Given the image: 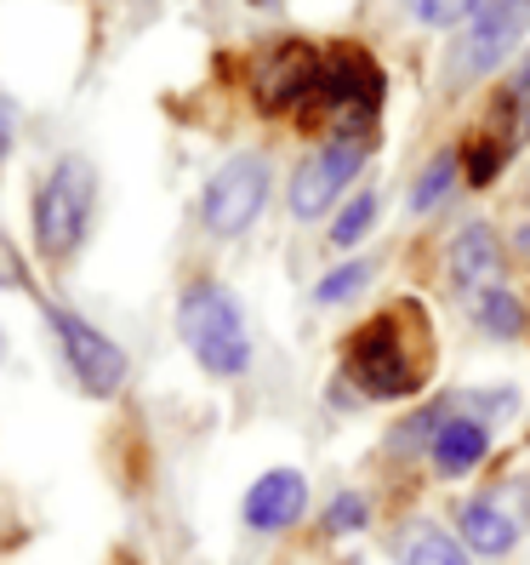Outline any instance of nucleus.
Returning <instances> with one entry per match:
<instances>
[{
  "label": "nucleus",
  "instance_id": "nucleus-9",
  "mask_svg": "<svg viewBox=\"0 0 530 565\" xmlns=\"http://www.w3.org/2000/svg\"><path fill=\"white\" fill-rule=\"evenodd\" d=\"M366 138H331L320 154H309L303 166H296V178H291V212L296 217H320L331 201L343 194V183L366 166Z\"/></svg>",
  "mask_w": 530,
  "mask_h": 565
},
{
  "label": "nucleus",
  "instance_id": "nucleus-11",
  "mask_svg": "<svg viewBox=\"0 0 530 565\" xmlns=\"http://www.w3.org/2000/svg\"><path fill=\"white\" fill-rule=\"evenodd\" d=\"M513 543H519V520L502 503H490V497L462 503V548H474L485 559H502V554H513Z\"/></svg>",
  "mask_w": 530,
  "mask_h": 565
},
{
  "label": "nucleus",
  "instance_id": "nucleus-17",
  "mask_svg": "<svg viewBox=\"0 0 530 565\" xmlns=\"http://www.w3.org/2000/svg\"><path fill=\"white\" fill-rule=\"evenodd\" d=\"M451 178H456V149L434 154V166H428V172H422V183H417V194H411V212H428V206H440L445 194H451Z\"/></svg>",
  "mask_w": 530,
  "mask_h": 565
},
{
  "label": "nucleus",
  "instance_id": "nucleus-4",
  "mask_svg": "<svg viewBox=\"0 0 530 565\" xmlns=\"http://www.w3.org/2000/svg\"><path fill=\"white\" fill-rule=\"evenodd\" d=\"M382 97H388V81L371 63V52L343 46L320 63V92L309 109H320L337 131H371V120L382 115Z\"/></svg>",
  "mask_w": 530,
  "mask_h": 565
},
{
  "label": "nucleus",
  "instance_id": "nucleus-20",
  "mask_svg": "<svg viewBox=\"0 0 530 565\" xmlns=\"http://www.w3.org/2000/svg\"><path fill=\"white\" fill-rule=\"evenodd\" d=\"M411 12H417L422 23L445 29V23H456V18H468V12H474V0H411Z\"/></svg>",
  "mask_w": 530,
  "mask_h": 565
},
{
  "label": "nucleus",
  "instance_id": "nucleus-5",
  "mask_svg": "<svg viewBox=\"0 0 530 565\" xmlns=\"http://www.w3.org/2000/svg\"><path fill=\"white\" fill-rule=\"evenodd\" d=\"M524 35H530V0H474L468 29H462V41H456L451 75L456 81H485Z\"/></svg>",
  "mask_w": 530,
  "mask_h": 565
},
{
  "label": "nucleus",
  "instance_id": "nucleus-2",
  "mask_svg": "<svg viewBox=\"0 0 530 565\" xmlns=\"http://www.w3.org/2000/svg\"><path fill=\"white\" fill-rule=\"evenodd\" d=\"M177 331H183L188 354L201 360L212 377H240L246 365H251L246 315H240V303L217 280L183 286V297H177Z\"/></svg>",
  "mask_w": 530,
  "mask_h": 565
},
{
  "label": "nucleus",
  "instance_id": "nucleus-21",
  "mask_svg": "<svg viewBox=\"0 0 530 565\" xmlns=\"http://www.w3.org/2000/svg\"><path fill=\"white\" fill-rule=\"evenodd\" d=\"M513 104H519V115H524V126H530V57H524L519 81H513Z\"/></svg>",
  "mask_w": 530,
  "mask_h": 565
},
{
  "label": "nucleus",
  "instance_id": "nucleus-23",
  "mask_svg": "<svg viewBox=\"0 0 530 565\" xmlns=\"http://www.w3.org/2000/svg\"><path fill=\"white\" fill-rule=\"evenodd\" d=\"M519 252H524V257H530V223H524V228H519Z\"/></svg>",
  "mask_w": 530,
  "mask_h": 565
},
{
  "label": "nucleus",
  "instance_id": "nucleus-19",
  "mask_svg": "<svg viewBox=\"0 0 530 565\" xmlns=\"http://www.w3.org/2000/svg\"><path fill=\"white\" fill-rule=\"evenodd\" d=\"M366 520H371V509H366V497H359V491H343L337 503H331V514H325L331 531H359Z\"/></svg>",
  "mask_w": 530,
  "mask_h": 565
},
{
  "label": "nucleus",
  "instance_id": "nucleus-6",
  "mask_svg": "<svg viewBox=\"0 0 530 565\" xmlns=\"http://www.w3.org/2000/svg\"><path fill=\"white\" fill-rule=\"evenodd\" d=\"M262 201H269V160L262 154H235L228 166H217V178L201 194V217L212 235H246L257 223Z\"/></svg>",
  "mask_w": 530,
  "mask_h": 565
},
{
  "label": "nucleus",
  "instance_id": "nucleus-22",
  "mask_svg": "<svg viewBox=\"0 0 530 565\" xmlns=\"http://www.w3.org/2000/svg\"><path fill=\"white\" fill-rule=\"evenodd\" d=\"M7 149H12V109L0 104V160H7Z\"/></svg>",
  "mask_w": 530,
  "mask_h": 565
},
{
  "label": "nucleus",
  "instance_id": "nucleus-13",
  "mask_svg": "<svg viewBox=\"0 0 530 565\" xmlns=\"http://www.w3.org/2000/svg\"><path fill=\"white\" fill-rule=\"evenodd\" d=\"M451 275L462 286H490L496 275H502V241L490 235V223H468L451 241Z\"/></svg>",
  "mask_w": 530,
  "mask_h": 565
},
{
  "label": "nucleus",
  "instance_id": "nucleus-12",
  "mask_svg": "<svg viewBox=\"0 0 530 565\" xmlns=\"http://www.w3.org/2000/svg\"><path fill=\"white\" fill-rule=\"evenodd\" d=\"M428 451H434L440 475H468V469L485 462L490 435H485V423H474V417H445L434 428V440H428Z\"/></svg>",
  "mask_w": 530,
  "mask_h": 565
},
{
  "label": "nucleus",
  "instance_id": "nucleus-8",
  "mask_svg": "<svg viewBox=\"0 0 530 565\" xmlns=\"http://www.w3.org/2000/svg\"><path fill=\"white\" fill-rule=\"evenodd\" d=\"M320 52L303 46V41H274L269 52L257 57V70H251V92H257V104L269 109V115H296V109H309L314 104V92H320Z\"/></svg>",
  "mask_w": 530,
  "mask_h": 565
},
{
  "label": "nucleus",
  "instance_id": "nucleus-18",
  "mask_svg": "<svg viewBox=\"0 0 530 565\" xmlns=\"http://www.w3.org/2000/svg\"><path fill=\"white\" fill-rule=\"evenodd\" d=\"M371 269H377V263H343L337 275H325V280L314 286V297H320V303H343V297H354L359 286L371 280Z\"/></svg>",
  "mask_w": 530,
  "mask_h": 565
},
{
  "label": "nucleus",
  "instance_id": "nucleus-15",
  "mask_svg": "<svg viewBox=\"0 0 530 565\" xmlns=\"http://www.w3.org/2000/svg\"><path fill=\"white\" fill-rule=\"evenodd\" d=\"M474 320L490 331V338H519V331H524V309H519V297H513V291H502V286H485V291H479Z\"/></svg>",
  "mask_w": 530,
  "mask_h": 565
},
{
  "label": "nucleus",
  "instance_id": "nucleus-7",
  "mask_svg": "<svg viewBox=\"0 0 530 565\" xmlns=\"http://www.w3.org/2000/svg\"><path fill=\"white\" fill-rule=\"evenodd\" d=\"M46 320H52V331H57L63 354H69L75 383L91 394V401H115L120 383H126V349H120L115 338H104L91 320H80L75 309H57V303H52Z\"/></svg>",
  "mask_w": 530,
  "mask_h": 565
},
{
  "label": "nucleus",
  "instance_id": "nucleus-10",
  "mask_svg": "<svg viewBox=\"0 0 530 565\" xmlns=\"http://www.w3.org/2000/svg\"><path fill=\"white\" fill-rule=\"evenodd\" d=\"M309 514V480L296 469H269L246 491V525L251 531H291Z\"/></svg>",
  "mask_w": 530,
  "mask_h": 565
},
{
  "label": "nucleus",
  "instance_id": "nucleus-14",
  "mask_svg": "<svg viewBox=\"0 0 530 565\" xmlns=\"http://www.w3.org/2000/svg\"><path fill=\"white\" fill-rule=\"evenodd\" d=\"M405 565H468V548L451 531H440L434 520H417L405 531Z\"/></svg>",
  "mask_w": 530,
  "mask_h": 565
},
{
  "label": "nucleus",
  "instance_id": "nucleus-16",
  "mask_svg": "<svg viewBox=\"0 0 530 565\" xmlns=\"http://www.w3.org/2000/svg\"><path fill=\"white\" fill-rule=\"evenodd\" d=\"M371 223H377V194H354V201L343 206V217L331 223V246L366 241V235H371Z\"/></svg>",
  "mask_w": 530,
  "mask_h": 565
},
{
  "label": "nucleus",
  "instance_id": "nucleus-1",
  "mask_svg": "<svg viewBox=\"0 0 530 565\" xmlns=\"http://www.w3.org/2000/svg\"><path fill=\"white\" fill-rule=\"evenodd\" d=\"M428 360H434V338H428L417 303L371 315L343 349L354 388L371 394V401H405V394H417L428 383Z\"/></svg>",
  "mask_w": 530,
  "mask_h": 565
},
{
  "label": "nucleus",
  "instance_id": "nucleus-3",
  "mask_svg": "<svg viewBox=\"0 0 530 565\" xmlns=\"http://www.w3.org/2000/svg\"><path fill=\"white\" fill-rule=\"evenodd\" d=\"M91 194H97V178L80 154H63L52 166V178L35 189V246L41 257L63 263L75 257V246L86 241V223H91Z\"/></svg>",
  "mask_w": 530,
  "mask_h": 565
}]
</instances>
